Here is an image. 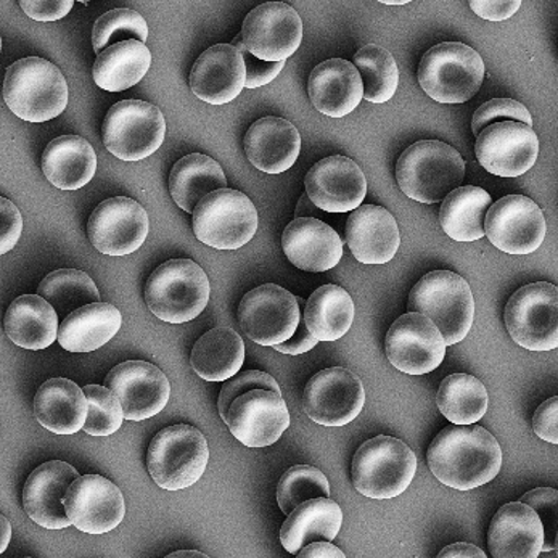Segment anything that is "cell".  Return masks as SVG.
<instances>
[{"mask_svg": "<svg viewBox=\"0 0 558 558\" xmlns=\"http://www.w3.org/2000/svg\"><path fill=\"white\" fill-rule=\"evenodd\" d=\"M429 472L458 492L485 486L502 469L499 441L480 425H449L436 435L427 452Z\"/></svg>", "mask_w": 558, "mask_h": 558, "instance_id": "obj_1", "label": "cell"}, {"mask_svg": "<svg viewBox=\"0 0 558 558\" xmlns=\"http://www.w3.org/2000/svg\"><path fill=\"white\" fill-rule=\"evenodd\" d=\"M463 178L465 161L445 142H415L396 163V181L402 194L425 205L442 202L462 187Z\"/></svg>", "mask_w": 558, "mask_h": 558, "instance_id": "obj_2", "label": "cell"}, {"mask_svg": "<svg viewBox=\"0 0 558 558\" xmlns=\"http://www.w3.org/2000/svg\"><path fill=\"white\" fill-rule=\"evenodd\" d=\"M3 100L23 121L46 123L66 110L65 76L49 60L39 57L19 60L7 68Z\"/></svg>", "mask_w": 558, "mask_h": 558, "instance_id": "obj_3", "label": "cell"}, {"mask_svg": "<svg viewBox=\"0 0 558 558\" xmlns=\"http://www.w3.org/2000/svg\"><path fill=\"white\" fill-rule=\"evenodd\" d=\"M408 310L428 317L448 347L460 343L475 320L472 289L462 276L451 270L425 274L409 293Z\"/></svg>", "mask_w": 558, "mask_h": 558, "instance_id": "obj_4", "label": "cell"}, {"mask_svg": "<svg viewBox=\"0 0 558 558\" xmlns=\"http://www.w3.org/2000/svg\"><path fill=\"white\" fill-rule=\"evenodd\" d=\"M211 293L208 276L192 259H169L145 283V304L157 319L185 324L206 310Z\"/></svg>", "mask_w": 558, "mask_h": 558, "instance_id": "obj_5", "label": "cell"}, {"mask_svg": "<svg viewBox=\"0 0 558 558\" xmlns=\"http://www.w3.org/2000/svg\"><path fill=\"white\" fill-rule=\"evenodd\" d=\"M417 458L401 439L380 435L357 449L351 465L353 486L368 499H395L411 486Z\"/></svg>", "mask_w": 558, "mask_h": 558, "instance_id": "obj_6", "label": "cell"}, {"mask_svg": "<svg viewBox=\"0 0 558 558\" xmlns=\"http://www.w3.org/2000/svg\"><path fill=\"white\" fill-rule=\"evenodd\" d=\"M482 56L462 43L432 47L418 63L422 90L439 104H465L478 94L485 81Z\"/></svg>", "mask_w": 558, "mask_h": 558, "instance_id": "obj_7", "label": "cell"}, {"mask_svg": "<svg viewBox=\"0 0 558 558\" xmlns=\"http://www.w3.org/2000/svg\"><path fill=\"white\" fill-rule=\"evenodd\" d=\"M209 462L205 435L192 425H172L154 436L147 451L151 480L166 492L191 488Z\"/></svg>", "mask_w": 558, "mask_h": 558, "instance_id": "obj_8", "label": "cell"}, {"mask_svg": "<svg viewBox=\"0 0 558 558\" xmlns=\"http://www.w3.org/2000/svg\"><path fill=\"white\" fill-rule=\"evenodd\" d=\"M258 209L243 192L221 189L206 195L192 213V229L203 245L239 250L255 239Z\"/></svg>", "mask_w": 558, "mask_h": 558, "instance_id": "obj_9", "label": "cell"}, {"mask_svg": "<svg viewBox=\"0 0 558 558\" xmlns=\"http://www.w3.org/2000/svg\"><path fill=\"white\" fill-rule=\"evenodd\" d=\"M165 114L157 105L121 100L108 110L101 124L105 148L121 161H141L163 145Z\"/></svg>", "mask_w": 558, "mask_h": 558, "instance_id": "obj_10", "label": "cell"}, {"mask_svg": "<svg viewBox=\"0 0 558 558\" xmlns=\"http://www.w3.org/2000/svg\"><path fill=\"white\" fill-rule=\"evenodd\" d=\"M507 331L519 347L550 351L558 347V289L553 283H527L510 296L504 313Z\"/></svg>", "mask_w": 558, "mask_h": 558, "instance_id": "obj_11", "label": "cell"}, {"mask_svg": "<svg viewBox=\"0 0 558 558\" xmlns=\"http://www.w3.org/2000/svg\"><path fill=\"white\" fill-rule=\"evenodd\" d=\"M240 329L262 347H276L290 340L300 324L298 298L276 283L252 290L239 304Z\"/></svg>", "mask_w": 558, "mask_h": 558, "instance_id": "obj_12", "label": "cell"}, {"mask_svg": "<svg viewBox=\"0 0 558 558\" xmlns=\"http://www.w3.org/2000/svg\"><path fill=\"white\" fill-rule=\"evenodd\" d=\"M365 404L361 378L344 367L317 372L304 388L303 408L314 424L344 427L356 421Z\"/></svg>", "mask_w": 558, "mask_h": 558, "instance_id": "obj_13", "label": "cell"}, {"mask_svg": "<svg viewBox=\"0 0 558 558\" xmlns=\"http://www.w3.org/2000/svg\"><path fill=\"white\" fill-rule=\"evenodd\" d=\"M245 49L263 62H286L300 49L303 22L287 2H267L253 9L242 26Z\"/></svg>", "mask_w": 558, "mask_h": 558, "instance_id": "obj_14", "label": "cell"}, {"mask_svg": "<svg viewBox=\"0 0 558 558\" xmlns=\"http://www.w3.org/2000/svg\"><path fill=\"white\" fill-rule=\"evenodd\" d=\"M546 232L543 211L525 195H507L486 213L485 235L507 255H531L543 245Z\"/></svg>", "mask_w": 558, "mask_h": 558, "instance_id": "obj_15", "label": "cell"}, {"mask_svg": "<svg viewBox=\"0 0 558 558\" xmlns=\"http://www.w3.org/2000/svg\"><path fill=\"white\" fill-rule=\"evenodd\" d=\"M150 230V219L141 203L128 197L101 202L89 221L87 239L101 255L126 256L137 252Z\"/></svg>", "mask_w": 558, "mask_h": 558, "instance_id": "obj_16", "label": "cell"}, {"mask_svg": "<svg viewBox=\"0 0 558 558\" xmlns=\"http://www.w3.org/2000/svg\"><path fill=\"white\" fill-rule=\"evenodd\" d=\"M445 338L424 314L398 317L385 338V353L402 374L425 375L441 365L446 356Z\"/></svg>", "mask_w": 558, "mask_h": 558, "instance_id": "obj_17", "label": "cell"}, {"mask_svg": "<svg viewBox=\"0 0 558 558\" xmlns=\"http://www.w3.org/2000/svg\"><path fill=\"white\" fill-rule=\"evenodd\" d=\"M478 163L499 178H519L536 165L539 138L533 128L519 121H500L476 135Z\"/></svg>", "mask_w": 558, "mask_h": 558, "instance_id": "obj_18", "label": "cell"}, {"mask_svg": "<svg viewBox=\"0 0 558 558\" xmlns=\"http://www.w3.org/2000/svg\"><path fill=\"white\" fill-rule=\"evenodd\" d=\"M105 387L118 396L124 418L132 422L147 421L160 414L171 396V385L165 372L145 361L114 365L105 377Z\"/></svg>", "mask_w": 558, "mask_h": 558, "instance_id": "obj_19", "label": "cell"}, {"mask_svg": "<svg viewBox=\"0 0 558 558\" xmlns=\"http://www.w3.org/2000/svg\"><path fill=\"white\" fill-rule=\"evenodd\" d=\"M63 504L71 525L87 534L110 533L121 525L126 515L123 493L100 475L74 480Z\"/></svg>", "mask_w": 558, "mask_h": 558, "instance_id": "obj_20", "label": "cell"}, {"mask_svg": "<svg viewBox=\"0 0 558 558\" xmlns=\"http://www.w3.org/2000/svg\"><path fill=\"white\" fill-rule=\"evenodd\" d=\"M225 422L246 448H267L290 427V412L282 395L253 390L232 402Z\"/></svg>", "mask_w": 558, "mask_h": 558, "instance_id": "obj_21", "label": "cell"}, {"mask_svg": "<svg viewBox=\"0 0 558 558\" xmlns=\"http://www.w3.org/2000/svg\"><path fill=\"white\" fill-rule=\"evenodd\" d=\"M304 187L307 198L323 211L350 213L364 202L367 179L356 161L335 155L310 169Z\"/></svg>", "mask_w": 558, "mask_h": 558, "instance_id": "obj_22", "label": "cell"}, {"mask_svg": "<svg viewBox=\"0 0 558 558\" xmlns=\"http://www.w3.org/2000/svg\"><path fill=\"white\" fill-rule=\"evenodd\" d=\"M76 478H80L77 470L62 460L37 466L23 488V507L29 519L47 530L71 526L63 499Z\"/></svg>", "mask_w": 558, "mask_h": 558, "instance_id": "obj_23", "label": "cell"}, {"mask_svg": "<svg viewBox=\"0 0 558 558\" xmlns=\"http://www.w3.org/2000/svg\"><path fill=\"white\" fill-rule=\"evenodd\" d=\"M192 93L209 105H226L245 89L246 66L232 44H216L198 57L189 74Z\"/></svg>", "mask_w": 558, "mask_h": 558, "instance_id": "obj_24", "label": "cell"}, {"mask_svg": "<svg viewBox=\"0 0 558 558\" xmlns=\"http://www.w3.org/2000/svg\"><path fill=\"white\" fill-rule=\"evenodd\" d=\"M289 262L306 272H326L343 258V242L337 230L316 218H296L282 233Z\"/></svg>", "mask_w": 558, "mask_h": 558, "instance_id": "obj_25", "label": "cell"}, {"mask_svg": "<svg viewBox=\"0 0 558 558\" xmlns=\"http://www.w3.org/2000/svg\"><path fill=\"white\" fill-rule=\"evenodd\" d=\"M544 530L527 504L500 507L488 530V549L494 558H536L543 553Z\"/></svg>", "mask_w": 558, "mask_h": 558, "instance_id": "obj_26", "label": "cell"}, {"mask_svg": "<svg viewBox=\"0 0 558 558\" xmlns=\"http://www.w3.org/2000/svg\"><path fill=\"white\" fill-rule=\"evenodd\" d=\"M347 243L362 264L390 263L401 245L398 222L384 206H360L348 218Z\"/></svg>", "mask_w": 558, "mask_h": 558, "instance_id": "obj_27", "label": "cell"}, {"mask_svg": "<svg viewBox=\"0 0 558 558\" xmlns=\"http://www.w3.org/2000/svg\"><path fill=\"white\" fill-rule=\"evenodd\" d=\"M307 94L319 113L330 118L347 117L364 99L360 71L348 60H326L311 71Z\"/></svg>", "mask_w": 558, "mask_h": 558, "instance_id": "obj_28", "label": "cell"}, {"mask_svg": "<svg viewBox=\"0 0 558 558\" xmlns=\"http://www.w3.org/2000/svg\"><path fill=\"white\" fill-rule=\"evenodd\" d=\"M243 148L256 169L266 174H280L296 163L301 135L293 123L283 118H262L246 131Z\"/></svg>", "mask_w": 558, "mask_h": 558, "instance_id": "obj_29", "label": "cell"}, {"mask_svg": "<svg viewBox=\"0 0 558 558\" xmlns=\"http://www.w3.org/2000/svg\"><path fill=\"white\" fill-rule=\"evenodd\" d=\"M37 422L56 435H74L86 425L89 402L83 388L68 378H50L34 396Z\"/></svg>", "mask_w": 558, "mask_h": 558, "instance_id": "obj_30", "label": "cell"}, {"mask_svg": "<svg viewBox=\"0 0 558 558\" xmlns=\"http://www.w3.org/2000/svg\"><path fill=\"white\" fill-rule=\"evenodd\" d=\"M96 171V150L81 135L53 138L44 150V175L60 191H80L93 181Z\"/></svg>", "mask_w": 558, "mask_h": 558, "instance_id": "obj_31", "label": "cell"}, {"mask_svg": "<svg viewBox=\"0 0 558 558\" xmlns=\"http://www.w3.org/2000/svg\"><path fill=\"white\" fill-rule=\"evenodd\" d=\"M59 314L56 307L39 295H23L12 301L3 329L7 337L25 350H46L59 340Z\"/></svg>", "mask_w": 558, "mask_h": 558, "instance_id": "obj_32", "label": "cell"}, {"mask_svg": "<svg viewBox=\"0 0 558 558\" xmlns=\"http://www.w3.org/2000/svg\"><path fill=\"white\" fill-rule=\"evenodd\" d=\"M343 525V512L330 497H316L300 504L287 515L280 527V543L289 554L296 556L307 544L333 541Z\"/></svg>", "mask_w": 558, "mask_h": 558, "instance_id": "obj_33", "label": "cell"}, {"mask_svg": "<svg viewBox=\"0 0 558 558\" xmlns=\"http://www.w3.org/2000/svg\"><path fill=\"white\" fill-rule=\"evenodd\" d=\"M121 324L123 316L113 304H87L62 320L59 343L70 353H93L113 340Z\"/></svg>", "mask_w": 558, "mask_h": 558, "instance_id": "obj_34", "label": "cell"}, {"mask_svg": "<svg viewBox=\"0 0 558 558\" xmlns=\"http://www.w3.org/2000/svg\"><path fill=\"white\" fill-rule=\"evenodd\" d=\"M243 362L245 343L229 327H216L206 331L192 348V368L206 381H228L242 371Z\"/></svg>", "mask_w": 558, "mask_h": 558, "instance_id": "obj_35", "label": "cell"}, {"mask_svg": "<svg viewBox=\"0 0 558 558\" xmlns=\"http://www.w3.org/2000/svg\"><path fill=\"white\" fill-rule=\"evenodd\" d=\"M228 189L221 165L203 154H191L172 166L169 192L182 211H195L199 202L213 192Z\"/></svg>", "mask_w": 558, "mask_h": 558, "instance_id": "obj_36", "label": "cell"}, {"mask_svg": "<svg viewBox=\"0 0 558 558\" xmlns=\"http://www.w3.org/2000/svg\"><path fill=\"white\" fill-rule=\"evenodd\" d=\"M150 66V49L138 40H126L97 56L93 76L100 89L123 93L141 83Z\"/></svg>", "mask_w": 558, "mask_h": 558, "instance_id": "obj_37", "label": "cell"}, {"mask_svg": "<svg viewBox=\"0 0 558 558\" xmlns=\"http://www.w3.org/2000/svg\"><path fill=\"white\" fill-rule=\"evenodd\" d=\"M492 195L482 187L465 185L442 199L439 225L456 242H476L485 236V218Z\"/></svg>", "mask_w": 558, "mask_h": 558, "instance_id": "obj_38", "label": "cell"}, {"mask_svg": "<svg viewBox=\"0 0 558 558\" xmlns=\"http://www.w3.org/2000/svg\"><path fill=\"white\" fill-rule=\"evenodd\" d=\"M353 298L338 286L319 287L304 306L307 330L319 341H337L354 323Z\"/></svg>", "mask_w": 558, "mask_h": 558, "instance_id": "obj_39", "label": "cell"}, {"mask_svg": "<svg viewBox=\"0 0 558 558\" xmlns=\"http://www.w3.org/2000/svg\"><path fill=\"white\" fill-rule=\"evenodd\" d=\"M489 396L485 385L469 374H452L439 385L436 405L454 425H473L485 417Z\"/></svg>", "mask_w": 558, "mask_h": 558, "instance_id": "obj_40", "label": "cell"}, {"mask_svg": "<svg viewBox=\"0 0 558 558\" xmlns=\"http://www.w3.org/2000/svg\"><path fill=\"white\" fill-rule=\"evenodd\" d=\"M37 295L49 301L62 320L80 307L100 301L96 282L89 274L77 269H59L49 274L40 282Z\"/></svg>", "mask_w": 558, "mask_h": 558, "instance_id": "obj_41", "label": "cell"}, {"mask_svg": "<svg viewBox=\"0 0 558 558\" xmlns=\"http://www.w3.org/2000/svg\"><path fill=\"white\" fill-rule=\"evenodd\" d=\"M354 66L361 74L364 100L385 104L393 99L399 86V70L390 50L377 44H368L357 50Z\"/></svg>", "mask_w": 558, "mask_h": 558, "instance_id": "obj_42", "label": "cell"}, {"mask_svg": "<svg viewBox=\"0 0 558 558\" xmlns=\"http://www.w3.org/2000/svg\"><path fill=\"white\" fill-rule=\"evenodd\" d=\"M316 497H330V483L316 466L295 465L287 470L277 486V504L286 515L300 504Z\"/></svg>", "mask_w": 558, "mask_h": 558, "instance_id": "obj_43", "label": "cell"}, {"mask_svg": "<svg viewBox=\"0 0 558 558\" xmlns=\"http://www.w3.org/2000/svg\"><path fill=\"white\" fill-rule=\"evenodd\" d=\"M148 25L141 13L131 9H113L97 19L93 29L94 52L100 56L105 50L126 40L147 43Z\"/></svg>", "mask_w": 558, "mask_h": 558, "instance_id": "obj_44", "label": "cell"}, {"mask_svg": "<svg viewBox=\"0 0 558 558\" xmlns=\"http://www.w3.org/2000/svg\"><path fill=\"white\" fill-rule=\"evenodd\" d=\"M89 402L84 432L90 436H110L121 428L124 422L123 405L118 396L107 387L86 385L83 388Z\"/></svg>", "mask_w": 558, "mask_h": 558, "instance_id": "obj_45", "label": "cell"}, {"mask_svg": "<svg viewBox=\"0 0 558 558\" xmlns=\"http://www.w3.org/2000/svg\"><path fill=\"white\" fill-rule=\"evenodd\" d=\"M253 390H269L282 395V391H280V387L279 384H277L276 378L270 377V375L266 374V372H239V374L233 375L232 378H229V380L226 381L225 387H222L221 393H219L218 409L219 415H221L222 421H225L226 415H228L232 402L235 401V399L239 398V396L248 393V391Z\"/></svg>", "mask_w": 558, "mask_h": 558, "instance_id": "obj_46", "label": "cell"}, {"mask_svg": "<svg viewBox=\"0 0 558 558\" xmlns=\"http://www.w3.org/2000/svg\"><path fill=\"white\" fill-rule=\"evenodd\" d=\"M500 121H519V123L533 126V118L525 105L512 99H493L483 104L473 113L472 132L478 135L485 128Z\"/></svg>", "mask_w": 558, "mask_h": 558, "instance_id": "obj_47", "label": "cell"}, {"mask_svg": "<svg viewBox=\"0 0 558 558\" xmlns=\"http://www.w3.org/2000/svg\"><path fill=\"white\" fill-rule=\"evenodd\" d=\"M522 502L527 504L539 517L544 530L543 550L550 553L558 547V493L553 488H537L526 493Z\"/></svg>", "mask_w": 558, "mask_h": 558, "instance_id": "obj_48", "label": "cell"}, {"mask_svg": "<svg viewBox=\"0 0 558 558\" xmlns=\"http://www.w3.org/2000/svg\"><path fill=\"white\" fill-rule=\"evenodd\" d=\"M233 47L240 50L242 53L243 62L246 66V89H258V87L266 86V84L272 83L280 71L286 68V62H263V60L256 59L255 56L248 52L243 46L242 34L233 39Z\"/></svg>", "mask_w": 558, "mask_h": 558, "instance_id": "obj_49", "label": "cell"}, {"mask_svg": "<svg viewBox=\"0 0 558 558\" xmlns=\"http://www.w3.org/2000/svg\"><path fill=\"white\" fill-rule=\"evenodd\" d=\"M0 253L15 248L23 232V216L15 203L0 198Z\"/></svg>", "mask_w": 558, "mask_h": 558, "instance_id": "obj_50", "label": "cell"}, {"mask_svg": "<svg viewBox=\"0 0 558 558\" xmlns=\"http://www.w3.org/2000/svg\"><path fill=\"white\" fill-rule=\"evenodd\" d=\"M73 0H22L20 7L29 19L40 23L59 22L73 9Z\"/></svg>", "mask_w": 558, "mask_h": 558, "instance_id": "obj_51", "label": "cell"}, {"mask_svg": "<svg viewBox=\"0 0 558 558\" xmlns=\"http://www.w3.org/2000/svg\"><path fill=\"white\" fill-rule=\"evenodd\" d=\"M533 429L544 441L558 442V398L547 399L533 415Z\"/></svg>", "mask_w": 558, "mask_h": 558, "instance_id": "obj_52", "label": "cell"}, {"mask_svg": "<svg viewBox=\"0 0 558 558\" xmlns=\"http://www.w3.org/2000/svg\"><path fill=\"white\" fill-rule=\"evenodd\" d=\"M298 304H300L301 316L300 324H298L296 331L293 333V337L290 340L283 341V343L276 344L274 350L279 351V353L287 354V356H300V354L307 353V351L313 350L319 340L307 330L306 320H304V306H306V301L298 298Z\"/></svg>", "mask_w": 558, "mask_h": 558, "instance_id": "obj_53", "label": "cell"}, {"mask_svg": "<svg viewBox=\"0 0 558 558\" xmlns=\"http://www.w3.org/2000/svg\"><path fill=\"white\" fill-rule=\"evenodd\" d=\"M522 2L520 0H472L470 9L488 22L499 23L512 19L519 12Z\"/></svg>", "mask_w": 558, "mask_h": 558, "instance_id": "obj_54", "label": "cell"}, {"mask_svg": "<svg viewBox=\"0 0 558 558\" xmlns=\"http://www.w3.org/2000/svg\"><path fill=\"white\" fill-rule=\"evenodd\" d=\"M300 558H344L343 550L338 549L337 546L331 544V541H316V543L307 544L300 553L296 554Z\"/></svg>", "mask_w": 558, "mask_h": 558, "instance_id": "obj_55", "label": "cell"}, {"mask_svg": "<svg viewBox=\"0 0 558 558\" xmlns=\"http://www.w3.org/2000/svg\"><path fill=\"white\" fill-rule=\"evenodd\" d=\"M485 558L486 554L483 553L480 547L473 546V544L456 543L451 546L445 547L441 553L438 554V558Z\"/></svg>", "mask_w": 558, "mask_h": 558, "instance_id": "obj_56", "label": "cell"}, {"mask_svg": "<svg viewBox=\"0 0 558 558\" xmlns=\"http://www.w3.org/2000/svg\"><path fill=\"white\" fill-rule=\"evenodd\" d=\"M0 537H2V543H0V554L5 553L7 547H9L10 539H12V525H10L9 520L5 517L0 519Z\"/></svg>", "mask_w": 558, "mask_h": 558, "instance_id": "obj_57", "label": "cell"}, {"mask_svg": "<svg viewBox=\"0 0 558 558\" xmlns=\"http://www.w3.org/2000/svg\"><path fill=\"white\" fill-rule=\"evenodd\" d=\"M169 558H208V556L197 553V550H181V553L171 554Z\"/></svg>", "mask_w": 558, "mask_h": 558, "instance_id": "obj_58", "label": "cell"}, {"mask_svg": "<svg viewBox=\"0 0 558 558\" xmlns=\"http://www.w3.org/2000/svg\"><path fill=\"white\" fill-rule=\"evenodd\" d=\"M381 3H385V5H405L409 2L408 0H381Z\"/></svg>", "mask_w": 558, "mask_h": 558, "instance_id": "obj_59", "label": "cell"}]
</instances>
